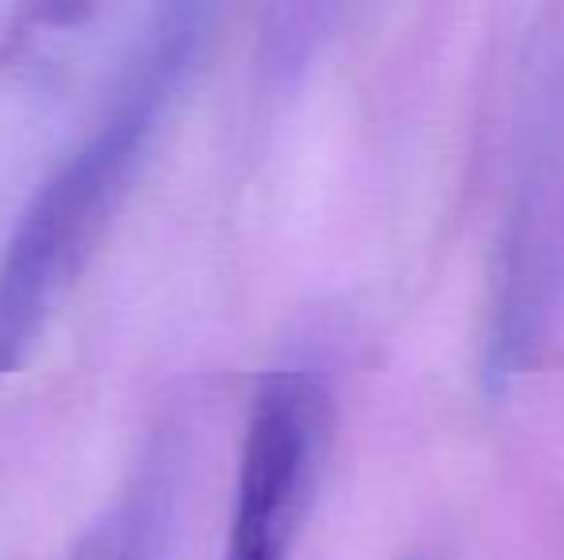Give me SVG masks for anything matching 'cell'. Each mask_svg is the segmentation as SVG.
I'll return each mask as SVG.
<instances>
[{"label":"cell","instance_id":"cell-1","mask_svg":"<svg viewBox=\"0 0 564 560\" xmlns=\"http://www.w3.org/2000/svg\"><path fill=\"white\" fill-rule=\"evenodd\" d=\"M208 35L204 8H170L131 58L89 142L39 188L0 257V376L31 358L62 299L82 281L134 177L185 92Z\"/></svg>","mask_w":564,"mask_h":560},{"label":"cell","instance_id":"cell-2","mask_svg":"<svg viewBox=\"0 0 564 560\" xmlns=\"http://www.w3.org/2000/svg\"><path fill=\"white\" fill-rule=\"evenodd\" d=\"M335 399L319 373H265L246 415L224 560H292L330 449Z\"/></svg>","mask_w":564,"mask_h":560}]
</instances>
